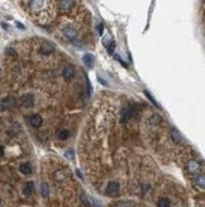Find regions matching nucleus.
<instances>
[{"label": "nucleus", "instance_id": "bb28decb", "mask_svg": "<svg viewBox=\"0 0 205 207\" xmlns=\"http://www.w3.org/2000/svg\"><path fill=\"white\" fill-rule=\"evenodd\" d=\"M98 80H99V81H100V83H101V84H102V85H107V83H105L104 80H102V79H101V78H98Z\"/></svg>", "mask_w": 205, "mask_h": 207}, {"label": "nucleus", "instance_id": "a211bd4d", "mask_svg": "<svg viewBox=\"0 0 205 207\" xmlns=\"http://www.w3.org/2000/svg\"><path fill=\"white\" fill-rule=\"evenodd\" d=\"M145 94L147 95V98H148V99H149V100H151V102H152V104H153V106H156V107H158V108H160V104H158V103H157V102L155 100V98H153V97H152V95H151V94H149V93H148V92H147V90H145Z\"/></svg>", "mask_w": 205, "mask_h": 207}, {"label": "nucleus", "instance_id": "39448f33", "mask_svg": "<svg viewBox=\"0 0 205 207\" xmlns=\"http://www.w3.org/2000/svg\"><path fill=\"white\" fill-rule=\"evenodd\" d=\"M187 169L190 173H198L200 169V164H199V161H196V160H190L189 161V164H187Z\"/></svg>", "mask_w": 205, "mask_h": 207}, {"label": "nucleus", "instance_id": "393cba45", "mask_svg": "<svg viewBox=\"0 0 205 207\" xmlns=\"http://www.w3.org/2000/svg\"><path fill=\"white\" fill-rule=\"evenodd\" d=\"M1 27H3V28H4V29H6V31H8V29H9V25H8V24H6V23H1Z\"/></svg>", "mask_w": 205, "mask_h": 207}, {"label": "nucleus", "instance_id": "1a4fd4ad", "mask_svg": "<svg viewBox=\"0 0 205 207\" xmlns=\"http://www.w3.org/2000/svg\"><path fill=\"white\" fill-rule=\"evenodd\" d=\"M14 103H15L14 98L8 97V98H5V99L1 102V107L4 108V109H9V108H13V106H14Z\"/></svg>", "mask_w": 205, "mask_h": 207}, {"label": "nucleus", "instance_id": "6ab92c4d", "mask_svg": "<svg viewBox=\"0 0 205 207\" xmlns=\"http://www.w3.org/2000/svg\"><path fill=\"white\" fill-rule=\"evenodd\" d=\"M41 188H42V196H43V197H47V196H48V186H47L46 183H42Z\"/></svg>", "mask_w": 205, "mask_h": 207}, {"label": "nucleus", "instance_id": "0eeeda50", "mask_svg": "<svg viewBox=\"0 0 205 207\" xmlns=\"http://www.w3.org/2000/svg\"><path fill=\"white\" fill-rule=\"evenodd\" d=\"M73 0H61L60 1V6H61V10L62 12H67L71 9V6L73 5Z\"/></svg>", "mask_w": 205, "mask_h": 207}, {"label": "nucleus", "instance_id": "b1692460", "mask_svg": "<svg viewBox=\"0 0 205 207\" xmlns=\"http://www.w3.org/2000/svg\"><path fill=\"white\" fill-rule=\"evenodd\" d=\"M6 53H10V55H15V52H14V51H13L12 49H8V50H6Z\"/></svg>", "mask_w": 205, "mask_h": 207}, {"label": "nucleus", "instance_id": "9b49d317", "mask_svg": "<svg viewBox=\"0 0 205 207\" xmlns=\"http://www.w3.org/2000/svg\"><path fill=\"white\" fill-rule=\"evenodd\" d=\"M41 53H43V55H50V53H52L54 51V47L52 46L51 43H44L42 47H41Z\"/></svg>", "mask_w": 205, "mask_h": 207}, {"label": "nucleus", "instance_id": "20e7f679", "mask_svg": "<svg viewBox=\"0 0 205 207\" xmlns=\"http://www.w3.org/2000/svg\"><path fill=\"white\" fill-rule=\"evenodd\" d=\"M29 121H31V125L33 126V127H36V128H38V127L42 126V122H43L42 117H41L39 114H33V116L29 118Z\"/></svg>", "mask_w": 205, "mask_h": 207}, {"label": "nucleus", "instance_id": "f257e3e1", "mask_svg": "<svg viewBox=\"0 0 205 207\" xmlns=\"http://www.w3.org/2000/svg\"><path fill=\"white\" fill-rule=\"evenodd\" d=\"M119 183L117 182H109L107 187V193L109 196H117L119 193Z\"/></svg>", "mask_w": 205, "mask_h": 207}, {"label": "nucleus", "instance_id": "2eb2a0df", "mask_svg": "<svg viewBox=\"0 0 205 207\" xmlns=\"http://www.w3.org/2000/svg\"><path fill=\"white\" fill-rule=\"evenodd\" d=\"M171 137H172V140H174V142H179L181 140V135L179 133V131L176 128H174L171 131Z\"/></svg>", "mask_w": 205, "mask_h": 207}, {"label": "nucleus", "instance_id": "a878e982", "mask_svg": "<svg viewBox=\"0 0 205 207\" xmlns=\"http://www.w3.org/2000/svg\"><path fill=\"white\" fill-rule=\"evenodd\" d=\"M3 155H4V149H3L1 146H0V158H1Z\"/></svg>", "mask_w": 205, "mask_h": 207}, {"label": "nucleus", "instance_id": "ddd939ff", "mask_svg": "<svg viewBox=\"0 0 205 207\" xmlns=\"http://www.w3.org/2000/svg\"><path fill=\"white\" fill-rule=\"evenodd\" d=\"M34 191V183L33 182H27V184L24 186V193L25 195H32Z\"/></svg>", "mask_w": 205, "mask_h": 207}, {"label": "nucleus", "instance_id": "5701e85b", "mask_svg": "<svg viewBox=\"0 0 205 207\" xmlns=\"http://www.w3.org/2000/svg\"><path fill=\"white\" fill-rule=\"evenodd\" d=\"M65 155H66V156H70V158H71V159L73 158V152H72V151H69V152L66 151V154H65Z\"/></svg>", "mask_w": 205, "mask_h": 207}, {"label": "nucleus", "instance_id": "f3484780", "mask_svg": "<svg viewBox=\"0 0 205 207\" xmlns=\"http://www.w3.org/2000/svg\"><path fill=\"white\" fill-rule=\"evenodd\" d=\"M195 186H196V187H199L200 189H204V187H205V180H204V177L198 178V179L195 180Z\"/></svg>", "mask_w": 205, "mask_h": 207}, {"label": "nucleus", "instance_id": "412c9836", "mask_svg": "<svg viewBox=\"0 0 205 207\" xmlns=\"http://www.w3.org/2000/svg\"><path fill=\"white\" fill-rule=\"evenodd\" d=\"M98 31H99V34L101 36V34H102V32H104V25H102L101 23L98 25Z\"/></svg>", "mask_w": 205, "mask_h": 207}, {"label": "nucleus", "instance_id": "423d86ee", "mask_svg": "<svg viewBox=\"0 0 205 207\" xmlns=\"http://www.w3.org/2000/svg\"><path fill=\"white\" fill-rule=\"evenodd\" d=\"M62 33H63V36L66 38H69V40H73V38L77 36V32L73 29V28H70V27L65 28V29L62 31Z\"/></svg>", "mask_w": 205, "mask_h": 207}, {"label": "nucleus", "instance_id": "4468645a", "mask_svg": "<svg viewBox=\"0 0 205 207\" xmlns=\"http://www.w3.org/2000/svg\"><path fill=\"white\" fill-rule=\"evenodd\" d=\"M157 207H170V199L168 198H160L157 202Z\"/></svg>", "mask_w": 205, "mask_h": 207}, {"label": "nucleus", "instance_id": "aec40b11", "mask_svg": "<svg viewBox=\"0 0 205 207\" xmlns=\"http://www.w3.org/2000/svg\"><path fill=\"white\" fill-rule=\"evenodd\" d=\"M107 49H108V52L110 53V55H113V52H114V50H115V42H114V41H111L110 44H108Z\"/></svg>", "mask_w": 205, "mask_h": 207}, {"label": "nucleus", "instance_id": "9d476101", "mask_svg": "<svg viewBox=\"0 0 205 207\" xmlns=\"http://www.w3.org/2000/svg\"><path fill=\"white\" fill-rule=\"evenodd\" d=\"M82 61H84V64L88 66V68H91V66L94 65L95 59L91 53H86V55H84V57H82Z\"/></svg>", "mask_w": 205, "mask_h": 207}, {"label": "nucleus", "instance_id": "4be33fe9", "mask_svg": "<svg viewBox=\"0 0 205 207\" xmlns=\"http://www.w3.org/2000/svg\"><path fill=\"white\" fill-rule=\"evenodd\" d=\"M15 24H17V27L19 28V29H25V27L20 23V22H15Z\"/></svg>", "mask_w": 205, "mask_h": 207}, {"label": "nucleus", "instance_id": "f8f14e48", "mask_svg": "<svg viewBox=\"0 0 205 207\" xmlns=\"http://www.w3.org/2000/svg\"><path fill=\"white\" fill-rule=\"evenodd\" d=\"M19 169L23 174H31L32 173V165L29 163H22Z\"/></svg>", "mask_w": 205, "mask_h": 207}, {"label": "nucleus", "instance_id": "dca6fc26", "mask_svg": "<svg viewBox=\"0 0 205 207\" xmlns=\"http://www.w3.org/2000/svg\"><path fill=\"white\" fill-rule=\"evenodd\" d=\"M69 136H70V133H69L67 130H60L58 133H57V137H58L60 140H66Z\"/></svg>", "mask_w": 205, "mask_h": 207}, {"label": "nucleus", "instance_id": "f03ea898", "mask_svg": "<svg viewBox=\"0 0 205 207\" xmlns=\"http://www.w3.org/2000/svg\"><path fill=\"white\" fill-rule=\"evenodd\" d=\"M132 116H133V111H132V108H129V107L123 108V109H122V114H120V122H122V123L127 122V121L129 120Z\"/></svg>", "mask_w": 205, "mask_h": 207}, {"label": "nucleus", "instance_id": "7ed1b4c3", "mask_svg": "<svg viewBox=\"0 0 205 207\" xmlns=\"http://www.w3.org/2000/svg\"><path fill=\"white\" fill-rule=\"evenodd\" d=\"M22 104H23L24 107H27V108H31V107H33V104H34V98H33V95L32 94H25L22 97Z\"/></svg>", "mask_w": 205, "mask_h": 207}, {"label": "nucleus", "instance_id": "6e6552de", "mask_svg": "<svg viewBox=\"0 0 205 207\" xmlns=\"http://www.w3.org/2000/svg\"><path fill=\"white\" fill-rule=\"evenodd\" d=\"M63 78L65 79H71V78H73V75H75V69L72 68V66H66L65 69H63Z\"/></svg>", "mask_w": 205, "mask_h": 207}]
</instances>
